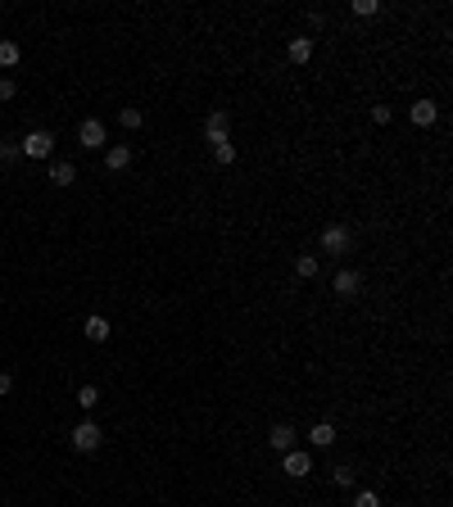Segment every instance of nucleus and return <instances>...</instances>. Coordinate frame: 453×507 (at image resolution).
Here are the masks:
<instances>
[{"label": "nucleus", "mask_w": 453, "mask_h": 507, "mask_svg": "<svg viewBox=\"0 0 453 507\" xmlns=\"http://www.w3.org/2000/svg\"><path fill=\"white\" fill-rule=\"evenodd\" d=\"M295 272H300L304 281H308V276H317V254H300V258H295Z\"/></svg>", "instance_id": "dca6fc26"}, {"label": "nucleus", "mask_w": 453, "mask_h": 507, "mask_svg": "<svg viewBox=\"0 0 453 507\" xmlns=\"http://www.w3.org/2000/svg\"><path fill=\"white\" fill-rule=\"evenodd\" d=\"M331 285H335V294H340V299H354V294L363 290V276H358V272H349V267H340Z\"/></svg>", "instance_id": "0eeeda50"}, {"label": "nucleus", "mask_w": 453, "mask_h": 507, "mask_svg": "<svg viewBox=\"0 0 453 507\" xmlns=\"http://www.w3.org/2000/svg\"><path fill=\"white\" fill-rule=\"evenodd\" d=\"M82 331H86V340H91V344H104V340H109V331H113V327H109V322L100 317V313H91V317L82 322Z\"/></svg>", "instance_id": "6e6552de"}, {"label": "nucleus", "mask_w": 453, "mask_h": 507, "mask_svg": "<svg viewBox=\"0 0 453 507\" xmlns=\"http://www.w3.org/2000/svg\"><path fill=\"white\" fill-rule=\"evenodd\" d=\"M77 141H82V150H100V145H109V136H104V122H100V118H86L82 127H77Z\"/></svg>", "instance_id": "39448f33"}, {"label": "nucleus", "mask_w": 453, "mask_h": 507, "mask_svg": "<svg viewBox=\"0 0 453 507\" xmlns=\"http://www.w3.org/2000/svg\"><path fill=\"white\" fill-rule=\"evenodd\" d=\"M286 55H291V64H308L313 59V36H295V41L286 45Z\"/></svg>", "instance_id": "9b49d317"}, {"label": "nucleus", "mask_w": 453, "mask_h": 507, "mask_svg": "<svg viewBox=\"0 0 453 507\" xmlns=\"http://www.w3.org/2000/svg\"><path fill=\"white\" fill-rule=\"evenodd\" d=\"M372 122L385 127V122H390V104H377V109H372Z\"/></svg>", "instance_id": "b1692460"}, {"label": "nucleus", "mask_w": 453, "mask_h": 507, "mask_svg": "<svg viewBox=\"0 0 453 507\" xmlns=\"http://www.w3.org/2000/svg\"><path fill=\"white\" fill-rule=\"evenodd\" d=\"M408 118H412V122H417V127H431V122H435V118H440V109H435V100H417V104H412V109H408Z\"/></svg>", "instance_id": "1a4fd4ad"}, {"label": "nucleus", "mask_w": 453, "mask_h": 507, "mask_svg": "<svg viewBox=\"0 0 453 507\" xmlns=\"http://www.w3.org/2000/svg\"><path fill=\"white\" fill-rule=\"evenodd\" d=\"M9 390H14V376H9V371H0V394H9Z\"/></svg>", "instance_id": "a878e982"}, {"label": "nucleus", "mask_w": 453, "mask_h": 507, "mask_svg": "<svg viewBox=\"0 0 453 507\" xmlns=\"http://www.w3.org/2000/svg\"><path fill=\"white\" fill-rule=\"evenodd\" d=\"M354 250V231H349V227H326V231H322V254H335V258H340V254H349Z\"/></svg>", "instance_id": "f03ea898"}, {"label": "nucleus", "mask_w": 453, "mask_h": 507, "mask_svg": "<svg viewBox=\"0 0 453 507\" xmlns=\"http://www.w3.org/2000/svg\"><path fill=\"white\" fill-rule=\"evenodd\" d=\"M214 159H218V164H236V145H231V141L214 145Z\"/></svg>", "instance_id": "6ab92c4d"}, {"label": "nucleus", "mask_w": 453, "mask_h": 507, "mask_svg": "<svg viewBox=\"0 0 453 507\" xmlns=\"http://www.w3.org/2000/svg\"><path fill=\"white\" fill-rule=\"evenodd\" d=\"M354 507H381V499H377V494H372V490H363L358 499H354Z\"/></svg>", "instance_id": "5701e85b"}, {"label": "nucleus", "mask_w": 453, "mask_h": 507, "mask_svg": "<svg viewBox=\"0 0 453 507\" xmlns=\"http://www.w3.org/2000/svg\"><path fill=\"white\" fill-rule=\"evenodd\" d=\"M95 404H100V390H95V385H82V390H77V408L95 413Z\"/></svg>", "instance_id": "2eb2a0df"}, {"label": "nucleus", "mask_w": 453, "mask_h": 507, "mask_svg": "<svg viewBox=\"0 0 453 507\" xmlns=\"http://www.w3.org/2000/svg\"><path fill=\"white\" fill-rule=\"evenodd\" d=\"M331 480L340 485V490H349V485H354V466H335V471H331Z\"/></svg>", "instance_id": "aec40b11"}, {"label": "nucleus", "mask_w": 453, "mask_h": 507, "mask_svg": "<svg viewBox=\"0 0 453 507\" xmlns=\"http://www.w3.org/2000/svg\"><path fill=\"white\" fill-rule=\"evenodd\" d=\"M227 127H231L227 109H214V113H209V122H204V141H209V145H223V141H231Z\"/></svg>", "instance_id": "423d86ee"}, {"label": "nucleus", "mask_w": 453, "mask_h": 507, "mask_svg": "<svg viewBox=\"0 0 453 507\" xmlns=\"http://www.w3.org/2000/svg\"><path fill=\"white\" fill-rule=\"evenodd\" d=\"M50 150H55L50 131H27V136L18 141V155H27V159H50Z\"/></svg>", "instance_id": "f257e3e1"}, {"label": "nucleus", "mask_w": 453, "mask_h": 507, "mask_svg": "<svg viewBox=\"0 0 453 507\" xmlns=\"http://www.w3.org/2000/svg\"><path fill=\"white\" fill-rule=\"evenodd\" d=\"M14 91H18L14 78H0V100H14Z\"/></svg>", "instance_id": "393cba45"}, {"label": "nucleus", "mask_w": 453, "mask_h": 507, "mask_svg": "<svg viewBox=\"0 0 453 507\" xmlns=\"http://www.w3.org/2000/svg\"><path fill=\"white\" fill-rule=\"evenodd\" d=\"M281 471L291 476V480H304V476L313 471V453H304V448H291V453H281Z\"/></svg>", "instance_id": "20e7f679"}, {"label": "nucleus", "mask_w": 453, "mask_h": 507, "mask_svg": "<svg viewBox=\"0 0 453 507\" xmlns=\"http://www.w3.org/2000/svg\"><path fill=\"white\" fill-rule=\"evenodd\" d=\"M100 439L104 435H100V426H95L91 417L73 426V448H77V453H95V448H100Z\"/></svg>", "instance_id": "7ed1b4c3"}, {"label": "nucleus", "mask_w": 453, "mask_h": 507, "mask_svg": "<svg viewBox=\"0 0 453 507\" xmlns=\"http://www.w3.org/2000/svg\"><path fill=\"white\" fill-rule=\"evenodd\" d=\"M104 164H109L113 172H123L132 164V145H109V150H104Z\"/></svg>", "instance_id": "ddd939ff"}, {"label": "nucleus", "mask_w": 453, "mask_h": 507, "mask_svg": "<svg viewBox=\"0 0 453 507\" xmlns=\"http://www.w3.org/2000/svg\"><path fill=\"white\" fill-rule=\"evenodd\" d=\"M18 64V41H0V69H14Z\"/></svg>", "instance_id": "f3484780"}, {"label": "nucleus", "mask_w": 453, "mask_h": 507, "mask_svg": "<svg viewBox=\"0 0 453 507\" xmlns=\"http://www.w3.org/2000/svg\"><path fill=\"white\" fill-rule=\"evenodd\" d=\"M118 122H123L127 131H137L141 122H146V113H141V109H123V113H118Z\"/></svg>", "instance_id": "a211bd4d"}, {"label": "nucleus", "mask_w": 453, "mask_h": 507, "mask_svg": "<svg viewBox=\"0 0 453 507\" xmlns=\"http://www.w3.org/2000/svg\"><path fill=\"white\" fill-rule=\"evenodd\" d=\"M50 181H55V186H73V181H77V168L73 164H50Z\"/></svg>", "instance_id": "4468645a"}, {"label": "nucleus", "mask_w": 453, "mask_h": 507, "mask_svg": "<svg viewBox=\"0 0 453 507\" xmlns=\"http://www.w3.org/2000/svg\"><path fill=\"white\" fill-rule=\"evenodd\" d=\"M308 444H313V448H331L335 444V426L331 422H317L313 430H308Z\"/></svg>", "instance_id": "f8f14e48"}, {"label": "nucleus", "mask_w": 453, "mask_h": 507, "mask_svg": "<svg viewBox=\"0 0 453 507\" xmlns=\"http://www.w3.org/2000/svg\"><path fill=\"white\" fill-rule=\"evenodd\" d=\"M267 444H272L277 448V453H291V448H295V426H272V435H267Z\"/></svg>", "instance_id": "9d476101"}, {"label": "nucleus", "mask_w": 453, "mask_h": 507, "mask_svg": "<svg viewBox=\"0 0 453 507\" xmlns=\"http://www.w3.org/2000/svg\"><path fill=\"white\" fill-rule=\"evenodd\" d=\"M377 0H354V14H358V18H372V14H377Z\"/></svg>", "instance_id": "4be33fe9"}, {"label": "nucleus", "mask_w": 453, "mask_h": 507, "mask_svg": "<svg viewBox=\"0 0 453 507\" xmlns=\"http://www.w3.org/2000/svg\"><path fill=\"white\" fill-rule=\"evenodd\" d=\"M18 159V141H0V164H14Z\"/></svg>", "instance_id": "412c9836"}]
</instances>
